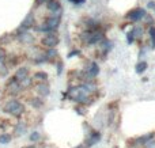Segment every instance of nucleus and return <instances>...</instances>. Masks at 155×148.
Returning <instances> with one entry per match:
<instances>
[{
  "label": "nucleus",
  "mask_w": 155,
  "mask_h": 148,
  "mask_svg": "<svg viewBox=\"0 0 155 148\" xmlns=\"http://www.w3.org/2000/svg\"><path fill=\"white\" fill-rule=\"evenodd\" d=\"M68 97L71 98L72 101L75 102H79V103H87L90 99V94L83 88V86H79V87H71L68 90Z\"/></svg>",
  "instance_id": "1"
},
{
  "label": "nucleus",
  "mask_w": 155,
  "mask_h": 148,
  "mask_svg": "<svg viewBox=\"0 0 155 148\" xmlns=\"http://www.w3.org/2000/svg\"><path fill=\"white\" fill-rule=\"evenodd\" d=\"M4 111H5V113H8V114H11V116L19 117V116H22V114H23L25 106L22 105L19 101L11 99V101H8V102L4 105Z\"/></svg>",
  "instance_id": "2"
},
{
  "label": "nucleus",
  "mask_w": 155,
  "mask_h": 148,
  "mask_svg": "<svg viewBox=\"0 0 155 148\" xmlns=\"http://www.w3.org/2000/svg\"><path fill=\"white\" fill-rule=\"evenodd\" d=\"M80 38H82L86 43L93 45V43H97L98 41H101L102 38H104V34H102V31H99V30L95 29V30H88V31L83 33Z\"/></svg>",
  "instance_id": "3"
},
{
  "label": "nucleus",
  "mask_w": 155,
  "mask_h": 148,
  "mask_svg": "<svg viewBox=\"0 0 155 148\" xmlns=\"http://www.w3.org/2000/svg\"><path fill=\"white\" fill-rule=\"evenodd\" d=\"M41 43H42L44 46H46V48L49 49H54V46L59 43V38L56 37V34H48L45 35V37L42 38V41H41Z\"/></svg>",
  "instance_id": "4"
},
{
  "label": "nucleus",
  "mask_w": 155,
  "mask_h": 148,
  "mask_svg": "<svg viewBox=\"0 0 155 148\" xmlns=\"http://www.w3.org/2000/svg\"><path fill=\"white\" fill-rule=\"evenodd\" d=\"M144 15H146V11L143 10V8H136V10L129 11L127 18L131 19V21H139V19H142Z\"/></svg>",
  "instance_id": "5"
},
{
  "label": "nucleus",
  "mask_w": 155,
  "mask_h": 148,
  "mask_svg": "<svg viewBox=\"0 0 155 148\" xmlns=\"http://www.w3.org/2000/svg\"><path fill=\"white\" fill-rule=\"evenodd\" d=\"M44 24H45V26L48 27L51 31H53V30H56L57 27H59V24H60V18H59V16H51V18L46 19Z\"/></svg>",
  "instance_id": "6"
},
{
  "label": "nucleus",
  "mask_w": 155,
  "mask_h": 148,
  "mask_svg": "<svg viewBox=\"0 0 155 148\" xmlns=\"http://www.w3.org/2000/svg\"><path fill=\"white\" fill-rule=\"evenodd\" d=\"M101 140V135H99L98 132H91L90 136H88V139L86 140V148L94 146V144H97L98 141Z\"/></svg>",
  "instance_id": "7"
},
{
  "label": "nucleus",
  "mask_w": 155,
  "mask_h": 148,
  "mask_svg": "<svg viewBox=\"0 0 155 148\" xmlns=\"http://www.w3.org/2000/svg\"><path fill=\"white\" fill-rule=\"evenodd\" d=\"M46 7H48L49 11L54 14V16H59V11H60V3L56 2V0H49L46 2Z\"/></svg>",
  "instance_id": "8"
},
{
  "label": "nucleus",
  "mask_w": 155,
  "mask_h": 148,
  "mask_svg": "<svg viewBox=\"0 0 155 148\" xmlns=\"http://www.w3.org/2000/svg\"><path fill=\"white\" fill-rule=\"evenodd\" d=\"M35 91H37V94L41 95V97H48L49 92H51V88H49V86L46 83H40L35 87Z\"/></svg>",
  "instance_id": "9"
},
{
  "label": "nucleus",
  "mask_w": 155,
  "mask_h": 148,
  "mask_svg": "<svg viewBox=\"0 0 155 148\" xmlns=\"http://www.w3.org/2000/svg\"><path fill=\"white\" fill-rule=\"evenodd\" d=\"M27 73H29V69H27V68H25V67H22V68H19V69L15 72L14 79H15L16 82H22L23 79L27 78Z\"/></svg>",
  "instance_id": "10"
},
{
  "label": "nucleus",
  "mask_w": 155,
  "mask_h": 148,
  "mask_svg": "<svg viewBox=\"0 0 155 148\" xmlns=\"http://www.w3.org/2000/svg\"><path fill=\"white\" fill-rule=\"evenodd\" d=\"M98 73H99V68H98V65H97V63H90L87 67V75L93 79V78H95Z\"/></svg>",
  "instance_id": "11"
},
{
  "label": "nucleus",
  "mask_w": 155,
  "mask_h": 148,
  "mask_svg": "<svg viewBox=\"0 0 155 148\" xmlns=\"http://www.w3.org/2000/svg\"><path fill=\"white\" fill-rule=\"evenodd\" d=\"M33 24H34V15H33L31 12L29 14V15L25 18V21L22 22L21 24V29H29V27H31Z\"/></svg>",
  "instance_id": "12"
},
{
  "label": "nucleus",
  "mask_w": 155,
  "mask_h": 148,
  "mask_svg": "<svg viewBox=\"0 0 155 148\" xmlns=\"http://www.w3.org/2000/svg\"><path fill=\"white\" fill-rule=\"evenodd\" d=\"M154 139V133H147V135H143L140 136V137L136 139V143L139 144V146H144V144H147L150 140H153Z\"/></svg>",
  "instance_id": "13"
},
{
  "label": "nucleus",
  "mask_w": 155,
  "mask_h": 148,
  "mask_svg": "<svg viewBox=\"0 0 155 148\" xmlns=\"http://www.w3.org/2000/svg\"><path fill=\"white\" fill-rule=\"evenodd\" d=\"M19 41H22L23 43H31L33 41H34V38H33L31 34H29V33H22V34L18 35Z\"/></svg>",
  "instance_id": "14"
},
{
  "label": "nucleus",
  "mask_w": 155,
  "mask_h": 148,
  "mask_svg": "<svg viewBox=\"0 0 155 148\" xmlns=\"http://www.w3.org/2000/svg\"><path fill=\"white\" fill-rule=\"evenodd\" d=\"M26 129H27V127L25 122H18V124H16V128H15V133L18 136H21L26 132Z\"/></svg>",
  "instance_id": "15"
},
{
  "label": "nucleus",
  "mask_w": 155,
  "mask_h": 148,
  "mask_svg": "<svg viewBox=\"0 0 155 148\" xmlns=\"http://www.w3.org/2000/svg\"><path fill=\"white\" fill-rule=\"evenodd\" d=\"M10 141H11V135H8V133L0 135V144H8Z\"/></svg>",
  "instance_id": "16"
},
{
  "label": "nucleus",
  "mask_w": 155,
  "mask_h": 148,
  "mask_svg": "<svg viewBox=\"0 0 155 148\" xmlns=\"http://www.w3.org/2000/svg\"><path fill=\"white\" fill-rule=\"evenodd\" d=\"M146 68H147V63H146V61H140L139 64L136 65V72H137V73L144 72Z\"/></svg>",
  "instance_id": "17"
},
{
  "label": "nucleus",
  "mask_w": 155,
  "mask_h": 148,
  "mask_svg": "<svg viewBox=\"0 0 155 148\" xmlns=\"http://www.w3.org/2000/svg\"><path fill=\"white\" fill-rule=\"evenodd\" d=\"M30 103H31V106H33V108H35V109H40L41 106L44 105V102L41 99H38V98H34V99H31V101H30Z\"/></svg>",
  "instance_id": "18"
},
{
  "label": "nucleus",
  "mask_w": 155,
  "mask_h": 148,
  "mask_svg": "<svg viewBox=\"0 0 155 148\" xmlns=\"http://www.w3.org/2000/svg\"><path fill=\"white\" fill-rule=\"evenodd\" d=\"M34 78L38 79V80H44V82H45L46 79H48V75H46L45 72H37V73L34 75Z\"/></svg>",
  "instance_id": "19"
},
{
  "label": "nucleus",
  "mask_w": 155,
  "mask_h": 148,
  "mask_svg": "<svg viewBox=\"0 0 155 148\" xmlns=\"http://www.w3.org/2000/svg\"><path fill=\"white\" fill-rule=\"evenodd\" d=\"M148 33H150V37H151V42H153V48H155V27L151 26L150 30H148Z\"/></svg>",
  "instance_id": "20"
},
{
  "label": "nucleus",
  "mask_w": 155,
  "mask_h": 148,
  "mask_svg": "<svg viewBox=\"0 0 155 148\" xmlns=\"http://www.w3.org/2000/svg\"><path fill=\"white\" fill-rule=\"evenodd\" d=\"M19 84H21L22 88H23V87H27V86H30V84H31V79L26 78V79H23L22 82H19Z\"/></svg>",
  "instance_id": "21"
},
{
  "label": "nucleus",
  "mask_w": 155,
  "mask_h": 148,
  "mask_svg": "<svg viewBox=\"0 0 155 148\" xmlns=\"http://www.w3.org/2000/svg\"><path fill=\"white\" fill-rule=\"evenodd\" d=\"M41 139V135L38 132H33L31 135H30V140L31 141H38Z\"/></svg>",
  "instance_id": "22"
},
{
  "label": "nucleus",
  "mask_w": 155,
  "mask_h": 148,
  "mask_svg": "<svg viewBox=\"0 0 155 148\" xmlns=\"http://www.w3.org/2000/svg\"><path fill=\"white\" fill-rule=\"evenodd\" d=\"M57 54V52L54 50V49H49L48 53H46V59H49V57H54Z\"/></svg>",
  "instance_id": "23"
},
{
  "label": "nucleus",
  "mask_w": 155,
  "mask_h": 148,
  "mask_svg": "<svg viewBox=\"0 0 155 148\" xmlns=\"http://www.w3.org/2000/svg\"><path fill=\"white\" fill-rule=\"evenodd\" d=\"M144 148H155V140H150L147 144H144Z\"/></svg>",
  "instance_id": "24"
},
{
  "label": "nucleus",
  "mask_w": 155,
  "mask_h": 148,
  "mask_svg": "<svg viewBox=\"0 0 155 148\" xmlns=\"http://www.w3.org/2000/svg\"><path fill=\"white\" fill-rule=\"evenodd\" d=\"M132 41H134V33L129 31V33H128V42L132 43Z\"/></svg>",
  "instance_id": "25"
},
{
  "label": "nucleus",
  "mask_w": 155,
  "mask_h": 148,
  "mask_svg": "<svg viewBox=\"0 0 155 148\" xmlns=\"http://www.w3.org/2000/svg\"><path fill=\"white\" fill-rule=\"evenodd\" d=\"M71 3H75V4H83L86 0H70Z\"/></svg>",
  "instance_id": "26"
},
{
  "label": "nucleus",
  "mask_w": 155,
  "mask_h": 148,
  "mask_svg": "<svg viewBox=\"0 0 155 148\" xmlns=\"http://www.w3.org/2000/svg\"><path fill=\"white\" fill-rule=\"evenodd\" d=\"M63 71V64H59V68H57V73H61Z\"/></svg>",
  "instance_id": "27"
},
{
  "label": "nucleus",
  "mask_w": 155,
  "mask_h": 148,
  "mask_svg": "<svg viewBox=\"0 0 155 148\" xmlns=\"http://www.w3.org/2000/svg\"><path fill=\"white\" fill-rule=\"evenodd\" d=\"M45 2H49V0H37V4H42Z\"/></svg>",
  "instance_id": "28"
},
{
  "label": "nucleus",
  "mask_w": 155,
  "mask_h": 148,
  "mask_svg": "<svg viewBox=\"0 0 155 148\" xmlns=\"http://www.w3.org/2000/svg\"><path fill=\"white\" fill-rule=\"evenodd\" d=\"M25 148H35L34 146H29V147H25Z\"/></svg>",
  "instance_id": "29"
}]
</instances>
